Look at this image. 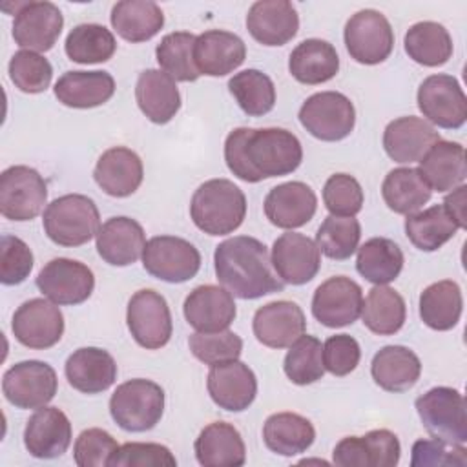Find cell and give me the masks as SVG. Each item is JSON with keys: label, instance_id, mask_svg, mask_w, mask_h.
<instances>
[{"label": "cell", "instance_id": "cell-1", "mask_svg": "<svg viewBox=\"0 0 467 467\" xmlns=\"http://www.w3.org/2000/svg\"><path fill=\"white\" fill-rule=\"evenodd\" d=\"M228 170L244 182L296 171L303 161L299 139L285 128H235L224 140Z\"/></svg>", "mask_w": 467, "mask_h": 467}, {"label": "cell", "instance_id": "cell-2", "mask_svg": "<svg viewBox=\"0 0 467 467\" xmlns=\"http://www.w3.org/2000/svg\"><path fill=\"white\" fill-rule=\"evenodd\" d=\"M213 266L219 283L241 299H259L285 288L272 266L266 244L250 235H235L219 243Z\"/></svg>", "mask_w": 467, "mask_h": 467}, {"label": "cell", "instance_id": "cell-3", "mask_svg": "<svg viewBox=\"0 0 467 467\" xmlns=\"http://www.w3.org/2000/svg\"><path fill=\"white\" fill-rule=\"evenodd\" d=\"M190 215L193 224L208 235L235 232L246 217V197L228 179H210L192 195Z\"/></svg>", "mask_w": 467, "mask_h": 467}, {"label": "cell", "instance_id": "cell-4", "mask_svg": "<svg viewBox=\"0 0 467 467\" xmlns=\"http://www.w3.org/2000/svg\"><path fill=\"white\" fill-rule=\"evenodd\" d=\"M42 226L55 244L80 246L97 235L100 228V213L91 197L66 193L46 206Z\"/></svg>", "mask_w": 467, "mask_h": 467}, {"label": "cell", "instance_id": "cell-5", "mask_svg": "<svg viewBox=\"0 0 467 467\" xmlns=\"http://www.w3.org/2000/svg\"><path fill=\"white\" fill-rule=\"evenodd\" d=\"M164 412V390L151 379L135 378L120 383L109 398L113 421L128 432L153 429Z\"/></svg>", "mask_w": 467, "mask_h": 467}, {"label": "cell", "instance_id": "cell-6", "mask_svg": "<svg viewBox=\"0 0 467 467\" xmlns=\"http://www.w3.org/2000/svg\"><path fill=\"white\" fill-rule=\"evenodd\" d=\"M414 407L432 438L458 445L467 441L465 400L456 389L432 387L416 400Z\"/></svg>", "mask_w": 467, "mask_h": 467}, {"label": "cell", "instance_id": "cell-7", "mask_svg": "<svg viewBox=\"0 0 467 467\" xmlns=\"http://www.w3.org/2000/svg\"><path fill=\"white\" fill-rule=\"evenodd\" d=\"M299 122L312 137L336 142L352 133L356 109L347 95L339 91H319L303 102Z\"/></svg>", "mask_w": 467, "mask_h": 467}, {"label": "cell", "instance_id": "cell-8", "mask_svg": "<svg viewBox=\"0 0 467 467\" xmlns=\"http://www.w3.org/2000/svg\"><path fill=\"white\" fill-rule=\"evenodd\" d=\"M348 55L365 66H376L389 58L394 47V31L387 16L376 9H361L352 15L343 31Z\"/></svg>", "mask_w": 467, "mask_h": 467}, {"label": "cell", "instance_id": "cell-9", "mask_svg": "<svg viewBox=\"0 0 467 467\" xmlns=\"http://www.w3.org/2000/svg\"><path fill=\"white\" fill-rule=\"evenodd\" d=\"M47 201L44 177L29 166H9L0 175V213L9 221L35 219Z\"/></svg>", "mask_w": 467, "mask_h": 467}, {"label": "cell", "instance_id": "cell-10", "mask_svg": "<svg viewBox=\"0 0 467 467\" xmlns=\"http://www.w3.org/2000/svg\"><path fill=\"white\" fill-rule=\"evenodd\" d=\"M144 270L166 283H184L201 268L199 250L186 239L175 235H155L142 250Z\"/></svg>", "mask_w": 467, "mask_h": 467}, {"label": "cell", "instance_id": "cell-11", "mask_svg": "<svg viewBox=\"0 0 467 467\" xmlns=\"http://www.w3.org/2000/svg\"><path fill=\"white\" fill-rule=\"evenodd\" d=\"M126 323L135 343L148 350L162 348L173 332L170 306L166 299L151 288L137 290L130 297Z\"/></svg>", "mask_w": 467, "mask_h": 467}, {"label": "cell", "instance_id": "cell-12", "mask_svg": "<svg viewBox=\"0 0 467 467\" xmlns=\"http://www.w3.org/2000/svg\"><path fill=\"white\" fill-rule=\"evenodd\" d=\"M57 389L55 368L38 359L15 363L2 378V392L16 409H40L55 398Z\"/></svg>", "mask_w": 467, "mask_h": 467}, {"label": "cell", "instance_id": "cell-13", "mask_svg": "<svg viewBox=\"0 0 467 467\" xmlns=\"http://www.w3.org/2000/svg\"><path fill=\"white\" fill-rule=\"evenodd\" d=\"M416 102L427 122L445 130H458L467 120V97L452 75L427 77L416 93Z\"/></svg>", "mask_w": 467, "mask_h": 467}, {"label": "cell", "instance_id": "cell-14", "mask_svg": "<svg viewBox=\"0 0 467 467\" xmlns=\"http://www.w3.org/2000/svg\"><path fill=\"white\" fill-rule=\"evenodd\" d=\"M11 330L20 345L44 350L60 341L64 334V316L58 305L47 297H33L15 310Z\"/></svg>", "mask_w": 467, "mask_h": 467}, {"label": "cell", "instance_id": "cell-15", "mask_svg": "<svg viewBox=\"0 0 467 467\" xmlns=\"http://www.w3.org/2000/svg\"><path fill=\"white\" fill-rule=\"evenodd\" d=\"M36 286L57 305H80L93 294L95 275L80 261L55 257L38 272Z\"/></svg>", "mask_w": 467, "mask_h": 467}, {"label": "cell", "instance_id": "cell-16", "mask_svg": "<svg viewBox=\"0 0 467 467\" xmlns=\"http://www.w3.org/2000/svg\"><path fill=\"white\" fill-rule=\"evenodd\" d=\"M62 27L64 16L53 2H20L15 5L13 38L24 49L49 51L57 44Z\"/></svg>", "mask_w": 467, "mask_h": 467}, {"label": "cell", "instance_id": "cell-17", "mask_svg": "<svg viewBox=\"0 0 467 467\" xmlns=\"http://www.w3.org/2000/svg\"><path fill=\"white\" fill-rule=\"evenodd\" d=\"M363 308L361 286L345 275L323 281L312 297V316L328 328L352 325Z\"/></svg>", "mask_w": 467, "mask_h": 467}, {"label": "cell", "instance_id": "cell-18", "mask_svg": "<svg viewBox=\"0 0 467 467\" xmlns=\"http://www.w3.org/2000/svg\"><path fill=\"white\" fill-rule=\"evenodd\" d=\"M401 445L389 429H374L365 436H347L334 447L332 460L339 467H394Z\"/></svg>", "mask_w": 467, "mask_h": 467}, {"label": "cell", "instance_id": "cell-19", "mask_svg": "<svg viewBox=\"0 0 467 467\" xmlns=\"http://www.w3.org/2000/svg\"><path fill=\"white\" fill-rule=\"evenodd\" d=\"M272 266L285 285H306L321 268L317 244L297 232L279 235L272 244Z\"/></svg>", "mask_w": 467, "mask_h": 467}, {"label": "cell", "instance_id": "cell-20", "mask_svg": "<svg viewBox=\"0 0 467 467\" xmlns=\"http://www.w3.org/2000/svg\"><path fill=\"white\" fill-rule=\"evenodd\" d=\"M206 389L219 409L241 412L246 410L257 396V378L246 363L232 359L210 368Z\"/></svg>", "mask_w": 467, "mask_h": 467}, {"label": "cell", "instance_id": "cell-21", "mask_svg": "<svg viewBox=\"0 0 467 467\" xmlns=\"http://www.w3.org/2000/svg\"><path fill=\"white\" fill-rule=\"evenodd\" d=\"M252 330L265 347L286 348L305 334L306 319L297 303L272 301L255 310Z\"/></svg>", "mask_w": 467, "mask_h": 467}, {"label": "cell", "instance_id": "cell-22", "mask_svg": "<svg viewBox=\"0 0 467 467\" xmlns=\"http://www.w3.org/2000/svg\"><path fill=\"white\" fill-rule=\"evenodd\" d=\"M182 312L197 332L226 330L237 316L234 296L217 285L195 286L186 296Z\"/></svg>", "mask_w": 467, "mask_h": 467}, {"label": "cell", "instance_id": "cell-23", "mask_svg": "<svg viewBox=\"0 0 467 467\" xmlns=\"http://www.w3.org/2000/svg\"><path fill=\"white\" fill-rule=\"evenodd\" d=\"M317 210V197L314 190L301 182L290 181L274 186L265 197L266 219L283 230L305 226Z\"/></svg>", "mask_w": 467, "mask_h": 467}, {"label": "cell", "instance_id": "cell-24", "mask_svg": "<svg viewBox=\"0 0 467 467\" xmlns=\"http://www.w3.org/2000/svg\"><path fill=\"white\" fill-rule=\"evenodd\" d=\"M24 445L31 456L40 460L62 456L71 445L69 418L58 407L36 409L26 423Z\"/></svg>", "mask_w": 467, "mask_h": 467}, {"label": "cell", "instance_id": "cell-25", "mask_svg": "<svg viewBox=\"0 0 467 467\" xmlns=\"http://www.w3.org/2000/svg\"><path fill=\"white\" fill-rule=\"evenodd\" d=\"M246 29L263 46H285L299 29V16L288 0H257L248 9Z\"/></svg>", "mask_w": 467, "mask_h": 467}, {"label": "cell", "instance_id": "cell-26", "mask_svg": "<svg viewBox=\"0 0 467 467\" xmlns=\"http://www.w3.org/2000/svg\"><path fill=\"white\" fill-rule=\"evenodd\" d=\"M246 58L241 36L223 29H210L195 38L193 62L201 75L224 77L237 69Z\"/></svg>", "mask_w": 467, "mask_h": 467}, {"label": "cell", "instance_id": "cell-27", "mask_svg": "<svg viewBox=\"0 0 467 467\" xmlns=\"http://www.w3.org/2000/svg\"><path fill=\"white\" fill-rule=\"evenodd\" d=\"M438 140L440 133L434 126L414 115L394 119L383 131V150L400 164L418 162Z\"/></svg>", "mask_w": 467, "mask_h": 467}, {"label": "cell", "instance_id": "cell-28", "mask_svg": "<svg viewBox=\"0 0 467 467\" xmlns=\"http://www.w3.org/2000/svg\"><path fill=\"white\" fill-rule=\"evenodd\" d=\"M144 166L140 157L124 146L106 150L93 170L99 188L111 197H128L135 193L142 182Z\"/></svg>", "mask_w": 467, "mask_h": 467}, {"label": "cell", "instance_id": "cell-29", "mask_svg": "<svg viewBox=\"0 0 467 467\" xmlns=\"http://www.w3.org/2000/svg\"><path fill=\"white\" fill-rule=\"evenodd\" d=\"M64 372L75 390L84 394H99L115 383L117 363L104 348L82 347L66 359Z\"/></svg>", "mask_w": 467, "mask_h": 467}, {"label": "cell", "instance_id": "cell-30", "mask_svg": "<svg viewBox=\"0 0 467 467\" xmlns=\"http://www.w3.org/2000/svg\"><path fill=\"white\" fill-rule=\"evenodd\" d=\"M97 252L111 266H128L142 257L146 244L142 226L131 217H111L97 232Z\"/></svg>", "mask_w": 467, "mask_h": 467}, {"label": "cell", "instance_id": "cell-31", "mask_svg": "<svg viewBox=\"0 0 467 467\" xmlns=\"http://www.w3.org/2000/svg\"><path fill=\"white\" fill-rule=\"evenodd\" d=\"M195 458L204 467H241L246 447L239 431L228 421L208 423L193 443Z\"/></svg>", "mask_w": 467, "mask_h": 467}, {"label": "cell", "instance_id": "cell-32", "mask_svg": "<svg viewBox=\"0 0 467 467\" xmlns=\"http://www.w3.org/2000/svg\"><path fill=\"white\" fill-rule=\"evenodd\" d=\"M139 109L153 124L170 122L181 108V93L175 80L161 69H144L135 84Z\"/></svg>", "mask_w": 467, "mask_h": 467}, {"label": "cell", "instance_id": "cell-33", "mask_svg": "<svg viewBox=\"0 0 467 467\" xmlns=\"http://www.w3.org/2000/svg\"><path fill=\"white\" fill-rule=\"evenodd\" d=\"M418 162V171L434 192L443 193L465 182V150L458 142L440 139Z\"/></svg>", "mask_w": 467, "mask_h": 467}, {"label": "cell", "instance_id": "cell-34", "mask_svg": "<svg viewBox=\"0 0 467 467\" xmlns=\"http://www.w3.org/2000/svg\"><path fill=\"white\" fill-rule=\"evenodd\" d=\"M53 91L58 102L67 108H97L113 97L115 78L108 71H66Z\"/></svg>", "mask_w": 467, "mask_h": 467}, {"label": "cell", "instance_id": "cell-35", "mask_svg": "<svg viewBox=\"0 0 467 467\" xmlns=\"http://www.w3.org/2000/svg\"><path fill=\"white\" fill-rule=\"evenodd\" d=\"M370 374L376 385L383 390L405 392L420 379L421 361L403 345H387L374 354Z\"/></svg>", "mask_w": 467, "mask_h": 467}, {"label": "cell", "instance_id": "cell-36", "mask_svg": "<svg viewBox=\"0 0 467 467\" xmlns=\"http://www.w3.org/2000/svg\"><path fill=\"white\" fill-rule=\"evenodd\" d=\"M288 71L301 84L316 86L328 82L339 71L337 51L327 40L306 38L290 53Z\"/></svg>", "mask_w": 467, "mask_h": 467}, {"label": "cell", "instance_id": "cell-37", "mask_svg": "<svg viewBox=\"0 0 467 467\" xmlns=\"http://www.w3.org/2000/svg\"><path fill=\"white\" fill-rule=\"evenodd\" d=\"M109 22L120 38L139 44L162 29L164 13L151 0H120L113 5Z\"/></svg>", "mask_w": 467, "mask_h": 467}, {"label": "cell", "instance_id": "cell-38", "mask_svg": "<svg viewBox=\"0 0 467 467\" xmlns=\"http://www.w3.org/2000/svg\"><path fill=\"white\" fill-rule=\"evenodd\" d=\"M316 440V429L301 414L275 412L263 425L265 445L281 456H296L305 452Z\"/></svg>", "mask_w": 467, "mask_h": 467}, {"label": "cell", "instance_id": "cell-39", "mask_svg": "<svg viewBox=\"0 0 467 467\" xmlns=\"http://www.w3.org/2000/svg\"><path fill=\"white\" fill-rule=\"evenodd\" d=\"M463 310L462 288L456 281L443 279L429 285L420 294V317L432 330H451L458 325Z\"/></svg>", "mask_w": 467, "mask_h": 467}, {"label": "cell", "instance_id": "cell-40", "mask_svg": "<svg viewBox=\"0 0 467 467\" xmlns=\"http://www.w3.org/2000/svg\"><path fill=\"white\" fill-rule=\"evenodd\" d=\"M403 252L389 237H372L358 246L356 270L372 285H389L403 270Z\"/></svg>", "mask_w": 467, "mask_h": 467}, {"label": "cell", "instance_id": "cell-41", "mask_svg": "<svg viewBox=\"0 0 467 467\" xmlns=\"http://www.w3.org/2000/svg\"><path fill=\"white\" fill-rule=\"evenodd\" d=\"M460 224L445 210L443 204H434L427 210L409 213L405 219V235L421 252H434L456 235Z\"/></svg>", "mask_w": 467, "mask_h": 467}, {"label": "cell", "instance_id": "cell-42", "mask_svg": "<svg viewBox=\"0 0 467 467\" xmlns=\"http://www.w3.org/2000/svg\"><path fill=\"white\" fill-rule=\"evenodd\" d=\"M403 46L409 58L425 67L443 66L452 57V38L449 31L431 20L412 24L405 33Z\"/></svg>", "mask_w": 467, "mask_h": 467}, {"label": "cell", "instance_id": "cell-43", "mask_svg": "<svg viewBox=\"0 0 467 467\" xmlns=\"http://www.w3.org/2000/svg\"><path fill=\"white\" fill-rule=\"evenodd\" d=\"M381 195L385 204L400 215L418 212L429 202L432 190L418 171V168H394L387 173L381 184Z\"/></svg>", "mask_w": 467, "mask_h": 467}, {"label": "cell", "instance_id": "cell-44", "mask_svg": "<svg viewBox=\"0 0 467 467\" xmlns=\"http://www.w3.org/2000/svg\"><path fill=\"white\" fill-rule=\"evenodd\" d=\"M361 317L370 332L378 336H392L405 323V299L387 285H374L363 301Z\"/></svg>", "mask_w": 467, "mask_h": 467}, {"label": "cell", "instance_id": "cell-45", "mask_svg": "<svg viewBox=\"0 0 467 467\" xmlns=\"http://www.w3.org/2000/svg\"><path fill=\"white\" fill-rule=\"evenodd\" d=\"M64 49L69 60L77 64H99L113 57L117 40L113 33L100 24H78L67 33Z\"/></svg>", "mask_w": 467, "mask_h": 467}, {"label": "cell", "instance_id": "cell-46", "mask_svg": "<svg viewBox=\"0 0 467 467\" xmlns=\"http://www.w3.org/2000/svg\"><path fill=\"white\" fill-rule=\"evenodd\" d=\"M228 89L248 117H263L275 106V86L259 69H244L228 80Z\"/></svg>", "mask_w": 467, "mask_h": 467}, {"label": "cell", "instance_id": "cell-47", "mask_svg": "<svg viewBox=\"0 0 467 467\" xmlns=\"http://www.w3.org/2000/svg\"><path fill=\"white\" fill-rule=\"evenodd\" d=\"M195 38L193 33L173 31L162 36L155 47L161 71L170 75L175 82H193L201 77L193 62Z\"/></svg>", "mask_w": 467, "mask_h": 467}, {"label": "cell", "instance_id": "cell-48", "mask_svg": "<svg viewBox=\"0 0 467 467\" xmlns=\"http://www.w3.org/2000/svg\"><path fill=\"white\" fill-rule=\"evenodd\" d=\"M283 370L286 378L296 385H310L323 378V345L316 336L297 337L283 361Z\"/></svg>", "mask_w": 467, "mask_h": 467}, {"label": "cell", "instance_id": "cell-49", "mask_svg": "<svg viewBox=\"0 0 467 467\" xmlns=\"http://www.w3.org/2000/svg\"><path fill=\"white\" fill-rule=\"evenodd\" d=\"M361 224L354 217L328 215L316 234V244L328 259L345 261L359 246Z\"/></svg>", "mask_w": 467, "mask_h": 467}, {"label": "cell", "instance_id": "cell-50", "mask_svg": "<svg viewBox=\"0 0 467 467\" xmlns=\"http://www.w3.org/2000/svg\"><path fill=\"white\" fill-rule=\"evenodd\" d=\"M9 78L24 93L35 95L49 88L53 78V67L49 60L35 51L20 49L9 60Z\"/></svg>", "mask_w": 467, "mask_h": 467}, {"label": "cell", "instance_id": "cell-51", "mask_svg": "<svg viewBox=\"0 0 467 467\" xmlns=\"http://www.w3.org/2000/svg\"><path fill=\"white\" fill-rule=\"evenodd\" d=\"M192 354L204 365H219L224 361L239 359L243 352V339L232 330L219 332H195L188 339Z\"/></svg>", "mask_w": 467, "mask_h": 467}, {"label": "cell", "instance_id": "cell-52", "mask_svg": "<svg viewBox=\"0 0 467 467\" xmlns=\"http://www.w3.org/2000/svg\"><path fill=\"white\" fill-rule=\"evenodd\" d=\"M363 188L348 173H334L323 186V202L330 215L354 217L363 208Z\"/></svg>", "mask_w": 467, "mask_h": 467}, {"label": "cell", "instance_id": "cell-53", "mask_svg": "<svg viewBox=\"0 0 467 467\" xmlns=\"http://www.w3.org/2000/svg\"><path fill=\"white\" fill-rule=\"evenodd\" d=\"M33 270V252L16 235L0 237V281L13 286L24 283Z\"/></svg>", "mask_w": 467, "mask_h": 467}, {"label": "cell", "instance_id": "cell-54", "mask_svg": "<svg viewBox=\"0 0 467 467\" xmlns=\"http://www.w3.org/2000/svg\"><path fill=\"white\" fill-rule=\"evenodd\" d=\"M412 467H465L467 451L463 445L447 443L438 438H421L412 445Z\"/></svg>", "mask_w": 467, "mask_h": 467}, {"label": "cell", "instance_id": "cell-55", "mask_svg": "<svg viewBox=\"0 0 467 467\" xmlns=\"http://www.w3.org/2000/svg\"><path fill=\"white\" fill-rule=\"evenodd\" d=\"M119 449L117 440L104 429L91 427L78 434L73 445V458L78 467H104Z\"/></svg>", "mask_w": 467, "mask_h": 467}, {"label": "cell", "instance_id": "cell-56", "mask_svg": "<svg viewBox=\"0 0 467 467\" xmlns=\"http://www.w3.org/2000/svg\"><path fill=\"white\" fill-rule=\"evenodd\" d=\"M111 467H173L175 456L166 445L130 441L120 445L109 458Z\"/></svg>", "mask_w": 467, "mask_h": 467}, {"label": "cell", "instance_id": "cell-57", "mask_svg": "<svg viewBox=\"0 0 467 467\" xmlns=\"http://www.w3.org/2000/svg\"><path fill=\"white\" fill-rule=\"evenodd\" d=\"M361 359L359 343L348 334L330 336L323 343V365L334 376L350 374Z\"/></svg>", "mask_w": 467, "mask_h": 467}, {"label": "cell", "instance_id": "cell-58", "mask_svg": "<svg viewBox=\"0 0 467 467\" xmlns=\"http://www.w3.org/2000/svg\"><path fill=\"white\" fill-rule=\"evenodd\" d=\"M465 192H467V186L462 184L458 188L452 190L451 195L445 197L443 201V206L445 210L454 217V221L460 224V228H465Z\"/></svg>", "mask_w": 467, "mask_h": 467}]
</instances>
